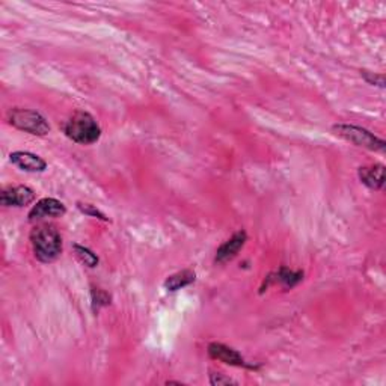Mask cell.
Wrapping results in <instances>:
<instances>
[{
	"label": "cell",
	"mask_w": 386,
	"mask_h": 386,
	"mask_svg": "<svg viewBox=\"0 0 386 386\" xmlns=\"http://www.w3.org/2000/svg\"><path fill=\"white\" fill-rule=\"evenodd\" d=\"M62 130L68 139H72L78 145H92L101 136L99 122L95 121L91 113L83 110L74 112L64 124Z\"/></svg>",
	"instance_id": "cell-2"
},
{
	"label": "cell",
	"mask_w": 386,
	"mask_h": 386,
	"mask_svg": "<svg viewBox=\"0 0 386 386\" xmlns=\"http://www.w3.org/2000/svg\"><path fill=\"white\" fill-rule=\"evenodd\" d=\"M35 201V192L28 186H10L0 193V204L3 207H26Z\"/></svg>",
	"instance_id": "cell-6"
},
{
	"label": "cell",
	"mask_w": 386,
	"mask_h": 386,
	"mask_svg": "<svg viewBox=\"0 0 386 386\" xmlns=\"http://www.w3.org/2000/svg\"><path fill=\"white\" fill-rule=\"evenodd\" d=\"M67 213V207L55 198H42L32 207L28 217L31 222L41 221L46 217H60Z\"/></svg>",
	"instance_id": "cell-7"
},
{
	"label": "cell",
	"mask_w": 386,
	"mask_h": 386,
	"mask_svg": "<svg viewBox=\"0 0 386 386\" xmlns=\"http://www.w3.org/2000/svg\"><path fill=\"white\" fill-rule=\"evenodd\" d=\"M195 279H196L195 271L186 269V270L177 271V274L166 278L163 285L166 290H168V292H178V290H181L184 287H189L190 284L195 283Z\"/></svg>",
	"instance_id": "cell-12"
},
{
	"label": "cell",
	"mask_w": 386,
	"mask_h": 386,
	"mask_svg": "<svg viewBox=\"0 0 386 386\" xmlns=\"http://www.w3.org/2000/svg\"><path fill=\"white\" fill-rule=\"evenodd\" d=\"M359 180L368 189L371 190H380L385 186V166L377 163V165H370V166H362L358 171Z\"/></svg>",
	"instance_id": "cell-10"
},
{
	"label": "cell",
	"mask_w": 386,
	"mask_h": 386,
	"mask_svg": "<svg viewBox=\"0 0 386 386\" xmlns=\"http://www.w3.org/2000/svg\"><path fill=\"white\" fill-rule=\"evenodd\" d=\"M8 122L17 130H22L24 133L33 136H46L50 131L47 119L41 113L31 109L14 108L8 112Z\"/></svg>",
	"instance_id": "cell-4"
},
{
	"label": "cell",
	"mask_w": 386,
	"mask_h": 386,
	"mask_svg": "<svg viewBox=\"0 0 386 386\" xmlns=\"http://www.w3.org/2000/svg\"><path fill=\"white\" fill-rule=\"evenodd\" d=\"M31 243L35 258L44 265L56 261L62 253V237L55 225L41 224L31 231Z\"/></svg>",
	"instance_id": "cell-1"
},
{
	"label": "cell",
	"mask_w": 386,
	"mask_h": 386,
	"mask_svg": "<svg viewBox=\"0 0 386 386\" xmlns=\"http://www.w3.org/2000/svg\"><path fill=\"white\" fill-rule=\"evenodd\" d=\"M361 76L365 78V82L368 85H373V86H379V87H385V81H383V76L382 74H376L371 72H361Z\"/></svg>",
	"instance_id": "cell-16"
},
{
	"label": "cell",
	"mask_w": 386,
	"mask_h": 386,
	"mask_svg": "<svg viewBox=\"0 0 386 386\" xmlns=\"http://www.w3.org/2000/svg\"><path fill=\"white\" fill-rule=\"evenodd\" d=\"M10 160L17 168L26 172H44L47 169V162L29 151H14L10 156Z\"/></svg>",
	"instance_id": "cell-9"
},
{
	"label": "cell",
	"mask_w": 386,
	"mask_h": 386,
	"mask_svg": "<svg viewBox=\"0 0 386 386\" xmlns=\"http://www.w3.org/2000/svg\"><path fill=\"white\" fill-rule=\"evenodd\" d=\"M210 383L213 386H224V385H237L235 380H233L231 377H226L221 373H212L210 374Z\"/></svg>",
	"instance_id": "cell-17"
},
{
	"label": "cell",
	"mask_w": 386,
	"mask_h": 386,
	"mask_svg": "<svg viewBox=\"0 0 386 386\" xmlns=\"http://www.w3.org/2000/svg\"><path fill=\"white\" fill-rule=\"evenodd\" d=\"M248 242V234L242 231H237L230 240H226L224 244L219 246V249L216 251V257L215 261L217 265H225V262L234 260L239 252L243 249L244 244Z\"/></svg>",
	"instance_id": "cell-8"
},
{
	"label": "cell",
	"mask_w": 386,
	"mask_h": 386,
	"mask_svg": "<svg viewBox=\"0 0 386 386\" xmlns=\"http://www.w3.org/2000/svg\"><path fill=\"white\" fill-rule=\"evenodd\" d=\"M73 249H74V253H76V257L78 258V261H81L82 265H85L86 267L94 269V267L99 266L100 260L91 249L82 246V244H74Z\"/></svg>",
	"instance_id": "cell-13"
},
{
	"label": "cell",
	"mask_w": 386,
	"mask_h": 386,
	"mask_svg": "<svg viewBox=\"0 0 386 386\" xmlns=\"http://www.w3.org/2000/svg\"><path fill=\"white\" fill-rule=\"evenodd\" d=\"M333 133L338 137L347 140V142L353 144L356 146L367 148L370 151L383 153L386 150L385 140L377 137L370 130L358 127V126H350V124H335L332 127Z\"/></svg>",
	"instance_id": "cell-3"
},
{
	"label": "cell",
	"mask_w": 386,
	"mask_h": 386,
	"mask_svg": "<svg viewBox=\"0 0 386 386\" xmlns=\"http://www.w3.org/2000/svg\"><path fill=\"white\" fill-rule=\"evenodd\" d=\"M91 299H92V311L99 312L104 306L110 305V294L104 292L101 288H92L91 292Z\"/></svg>",
	"instance_id": "cell-14"
},
{
	"label": "cell",
	"mask_w": 386,
	"mask_h": 386,
	"mask_svg": "<svg viewBox=\"0 0 386 386\" xmlns=\"http://www.w3.org/2000/svg\"><path fill=\"white\" fill-rule=\"evenodd\" d=\"M77 208L81 210V212L86 216H91V217H95V219H100V221H104V222H108L109 219L106 217V215L101 213L99 208H96L95 205L92 204H83V203H77Z\"/></svg>",
	"instance_id": "cell-15"
},
{
	"label": "cell",
	"mask_w": 386,
	"mask_h": 386,
	"mask_svg": "<svg viewBox=\"0 0 386 386\" xmlns=\"http://www.w3.org/2000/svg\"><path fill=\"white\" fill-rule=\"evenodd\" d=\"M303 279V271L301 270H290L287 267H280L279 270L274 271V274H270L267 278H266V288L269 285H275V284H279V285H283L284 288H293L296 287L297 284L301 283V280Z\"/></svg>",
	"instance_id": "cell-11"
},
{
	"label": "cell",
	"mask_w": 386,
	"mask_h": 386,
	"mask_svg": "<svg viewBox=\"0 0 386 386\" xmlns=\"http://www.w3.org/2000/svg\"><path fill=\"white\" fill-rule=\"evenodd\" d=\"M208 356L215 359V361L224 362L231 367H239V368H248V370H258L257 365L249 364L235 349L222 344V343H210L208 344Z\"/></svg>",
	"instance_id": "cell-5"
}]
</instances>
